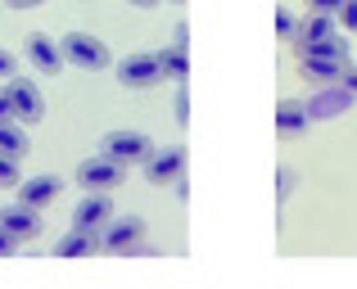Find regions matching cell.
Instances as JSON below:
<instances>
[{
  "label": "cell",
  "mask_w": 357,
  "mask_h": 289,
  "mask_svg": "<svg viewBox=\"0 0 357 289\" xmlns=\"http://www.w3.org/2000/svg\"><path fill=\"white\" fill-rule=\"evenodd\" d=\"M114 217V194H82L77 208H73V231H86V235H100Z\"/></svg>",
  "instance_id": "obj_9"
},
{
  "label": "cell",
  "mask_w": 357,
  "mask_h": 289,
  "mask_svg": "<svg viewBox=\"0 0 357 289\" xmlns=\"http://www.w3.org/2000/svg\"><path fill=\"white\" fill-rule=\"evenodd\" d=\"M59 54H63V63H73V68H86V72L109 68V45L100 41V36H91V32H68V36H59Z\"/></svg>",
  "instance_id": "obj_2"
},
{
  "label": "cell",
  "mask_w": 357,
  "mask_h": 289,
  "mask_svg": "<svg viewBox=\"0 0 357 289\" xmlns=\"http://www.w3.org/2000/svg\"><path fill=\"white\" fill-rule=\"evenodd\" d=\"M140 167H145V181L149 185H172V181H181V176H185V149L181 145H163V149H158L154 145V154H149Z\"/></svg>",
  "instance_id": "obj_7"
},
{
  "label": "cell",
  "mask_w": 357,
  "mask_h": 289,
  "mask_svg": "<svg viewBox=\"0 0 357 289\" xmlns=\"http://www.w3.org/2000/svg\"><path fill=\"white\" fill-rule=\"evenodd\" d=\"M14 249H18V244L5 235V231H0V258H14Z\"/></svg>",
  "instance_id": "obj_28"
},
{
  "label": "cell",
  "mask_w": 357,
  "mask_h": 289,
  "mask_svg": "<svg viewBox=\"0 0 357 289\" xmlns=\"http://www.w3.org/2000/svg\"><path fill=\"white\" fill-rule=\"evenodd\" d=\"M303 5H307V14H326V18H335L344 0H303Z\"/></svg>",
  "instance_id": "obj_21"
},
{
  "label": "cell",
  "mask_w": 357,
  "mask_h": 289,
  "mask_svg": "<svg viewBox=\"0 0 357 289\" xmlns=\"http://www.w3.org/2000/svg\"><path fill=\"white\" fill-rule=\"evenodd\" d=\"M18 181H23V176H18V163L0 154V185H18Z\"/></svg>",
  "instance_id": "obj_22"
},
{
  "label": "cell",
  "mask_w": 357,
  "mask_h": 289,
  "mask_svg": "<svg viewBox=\"0 0 357 289\" xmlns=\"http://www.w3.org/2000/svg\"><path fill=\"white\" fill-rule=\"evenodd\" d=\"M335 27H344L349 36H357V0H344L340 14H335Z\"/></svg>",
  "instance_id": "obj_20"
},
{
  "label": "cell",
  "mask_w": 357,
  "mask_h": 289,
  "mask_svg": "<svg viewBox=\"0 0 357 289\" xmlns=\"http://www.w3.org/2000/svg\"><path fill=\"white\" fill-rule=\"evenodd\" d=\"M127 5H140V9H154L158 0H127Z\"/></svg>",
  "instance_id": "obj_30"
},
{
  "label": "cell",
  "mask_w": 357,
  "mask_h": 289,
  "mask_svg": "<svg viewBox=\"0 0 357 289\" xmlns=\"http://www.w3.org/2000/svg\"><path fill=\"white\" fill-rule=\"evenodd\" d=\"M172 5H181V0H172Z\"/></svg>",
  "instance_id": "obj_31"
},
{
  "label": "cell",
  "mask_w": 357,
  "mask_h": 289,
  "mask_svg": "<svg viewBox=\"0 0 357 289\" xmlns=\"http://www.w3.org/2000/svg\"><path fill=\"white\" fill-rule=\"evenodd\" d=\"M0 91H5V100H9V109H14V123L18 127H36L45 118V100H41V91H36L32 77H9Z\"/></svg>",
  "instance_id": "obj_3"
},
{
  "label": "cell",
  "mask_w": 357,
  "mask_h": 289,
  "mask_svg": "<svg viewBox=\"0 0 357 289\" xmlns=\"http://www.w3.org/2000/svg\"><path fill=\"white\" fill-rule=\"evenodd\" d=\"M9 9H32V5H45V0H5Z\"/></svg>",
  "instance_id": "obj_29"
},
{
  "label": "cell",
  "mask_w": 357,
  "mask_h": 289,
  "mask_svg": "<svg viewBox=\"0 0 357 289\" xmlns=\"http://www.w3.org/2000/svg\"><path fill=\"white\" fill-rule=\"evenodd\" d=\"M185 45H190V27L176 23L172 45L154 50L158 54V68H163V81H181V86H185V77H190V54H185Z\"/></svg>",
  "instance_id": "obj_8"
},
{
  "label": "cell",
  "mask_w": 357,
  "mask_h": 289,
  "mask_svg": "<svg viewBox=\"0 0 357 289\" xmlns=\"http://www.w3.org/2000/svg\"><path fill=\"white\" fill-rule=\"evenodd\" d=\"M118 81L127 91H149L163 81V68H158V54L154 50H136L127 59H118Z\"/></svg>",
  "instance_id": "obj_5"
},
{
  "label": "cell",
  "mask_w": 357,
  "mask_h": 289,
  "mask_svg": "<svg viewBox=\"0 0 357 289\" xmlns=\"http://www.w3.org/2000/svg\"><path fill=\"white\" fill-rule=\"evenodd\" d=\"M23 54H27V63H32L36 72H45V77H54V72L63 68L59 41H54V36H45V32H27L23 36Z\"/></svg>",
  "instance_id": "obj_11"
},
{
  "label": "cell",
  "mask_w": 357,
  "mask_h": 289,
  "mask_svg": "<svg viewBox=\"0 0 357 289\" xmlns=\"http://www.w3.org/2000/svg\"><path fill=\"white\" fill-rule=\"evenodd\" d=\"M27 149H32V141H27V127H18V123H5V127H0V154H5V158H14V163H18Z\"/></svg>",
  "instance_id": "obj_18"
},
{
  "label": "cell",
  "mask_w": 357,
  "mask_h": 289,
  "mask_svg": "<svg viewBox=\"0 0 357 289\" xmlns=\"http://www.w3.org/2000/svg\"><path fill=\"white\" fill-rule=\"evenodd\" d=\"M340 86H344V91H349V95L357 100V68H353V63H349V68H344V77H340Z\"/></svg>",
  "instance_id": "obj_26"
},
{
  "label": "cell",
  "mask_w": 357,
  "mask_h": 289,
  "mask_svg": "<svg viewBox=\"0 0 357 289\" xmlns=\"http://www.w3.org/2000/svg\"><path fill=\"white\" fill-rule=\"evenodd\" d=\"M276 36H280V41H294V36H298V18L289 14L285 5L276 9Z\"/></svg>",
  "instance_id": "obj_19"
},
{
  "label": "cell",
  "mask_w": 357,
  "mask_h": 289,
  "mask_svg": "<svg viewBox=\"0 0 357 289\" xmlns=\"http://www.w3.org/2000/svg\"><path fill=\"white\" fill-rule=\"evenodd\" d=\"M0 77H18V59H14V54H9V50H0Z\"/></svg>",
  "instance_id": "obj_24"
},
{
  "label": "cell",
  "mask_w": 357,
  "mask_h": 289,
  "mask_svg": "<svg viewBox=\"0 0 357 289\" xmlns=\"http://www.w3.org/2000/svg\"><path fill=\"white\" fill-rule=\"evenodd\" d=\"M59 190H63V181L50 176V172H45V176H27V181H18V203L41 212L50 199H59Z\"/></svg>",
  "instance_id": "obj_13"
},
{
  "label": "cell",
  "mask_w": 357,
  "mask_h": 289,
  "mask_svg": "<svg viewBox=\"0 0 357 289\" xmlns=\"http://www.w3.org/2000/svg\"><path fill=\"white\" fill-rule=\"evenodd\" d=\"M0 231H5L14 244L36 240V235H41V212H36V208H23V203H0Z\"/></svg>",
  "instance_id": "obj_10"
},
{
  "label": "cell",
  "mask_w": 357,
  "mask_h": 289,
  "mask_svg": "<svg viewBox=\"0 0 357 289\" xmlns=\"http://www.w3.org/2000/svg\"><path fill=\"white\" fill-rule=\"evenodd\" d=\"M140 244H145V221L140 217H109V226L100 231V249H105V253L131 258Z\"/></svg>",
  "instance_id": "obj_4"
},
{
  "label": "cell",
  "mask_w": 357,
  "mask_h": 289,
  "mask_svg": "<svg viewBox=\"0 0 357 289\" xmlns=\"http://www.w3.org/2000/svg\"><path fill=\"white\" fill-rule=\"evenodd\" d=\"M276 132L280 136H303L307 132L303 100H280V104H276Z\"/></svg>",
  "instance_id": "obj_17"
},
{
  "label": "cell",
  "mask_w": 357,
  "mask_h": 289,
  "mask_svg": "<svg viewBox=\"0 0 357 289\" xmlns=\"http://www.w3.org/2000/svg\"><path fill=\"white\" fill-rule=\"evenodd\" d=\"M353 104H357V100L340 86V81H335V86H317L312 95L303 100V114H307V123H331V118L349 114Z\"/></svg>",
  "instance_id": "obj_6"
},
{
  "label": "cell",
  "mask_w": 357,
  "mask_h": 289,
  "mask_svg": "<svg viewBox=\"0 0 357 289\" xmlns=\"http://www.w3.org/2000/svg\"><path fill=\"white\" fill-rule=\"evenodd\" d=\"M149 154H154V141H149L145 132H131V127H118V132H109L105 141H100V158H109V163H118V167L145 163Z\"/></svg>",
  "instance_id": "obj_1"
},
{
  "label": "cell",
  "mask_w": 357,
  "mask_h": 289,
  "mask_svg": "<svg viewBox=\"0 0 357 289\" xmlns=\"http://www.w3.org/2000/svg\"><path fill=\"white\" fill-rule=\"evenodd\" d=\"M176 123H181V127L190 123V100H185V86L176 91Z\"/></svg>",
  "instance_id": "obj_25"
},
{
  "label": "cell",
  "mask_w": 357,
  "mask_h": 289,
  "mask_svg": "<svg viewBox=\"0 0 357 289\" xmlns=\"http://www.w3.org/2000/svg\"><path fill=\"white\" fill-rule=\"evenodd\" d=\"M96 249H100V235H86V231L68 226L59 235V244H54V258H68V263H73V258H91Z\"/></svg>",
  "instance_id": "obj_16"
},
{
  "label": "cell",
  "mask_w": 357,
  "mask_h": 289,
  "mask_svg": "<svg viewBox=\"0 0 357 289\" xmlns=\"http://www.w3.org/2000/svg\"><path fill=\"white\" fill-rule=\"evenodd\" d=\"M298 68H303V77H312L317 86H335V81L344 77V68H349V59H331V54H298Z\"/></svg>",
  "instance_id": "obj_14"
},
{
  "label": "cell",
  "mask_w": 357,
  "mask_h": 289,
  "mask_svg": "<svg viewBox=\"0 0 357 289\" xmlns=\"http://www.w3.org/2000/svg\"><path fill=\"white\" fill-rule=\"evenodd\" d=\"M294 181H298V176L289 172V167H280V172H276V199H289V190H294Z\"/></svg>",
  "instance_id": "obj_23"
},
{
  "label": "cell",
  "mask_w": 357,
  "mask_h": 289,
  "mask_svg": "<svg viewBox=\"0 0 357 289\" xmlns=\"http://www.w3.org/2000/svg\"><path fill=\"white\" fill-rule=\"evenodd\" d=\"M77 185H86V194H109L114 185H122V167L96 154L86 163H77Z\"/></svg>",
  "instance_id": "obj_12"
},
{
  "label": "cell",
  "mask_w": 357,
  "mask_h": 289,
  "mask_svg": "<svg viewBox=\"0 0 357 289\" xmlns=\"http://www.w3.org/2000/svg\"><path fill=\"white\" fill-rule=\"evenodd\" d=\"M335 32H340V27H335V18H326V14H307L303 23H298V36H294V50L303 54V50H312V45L331 41Z\"/></svg>",
  "instance_id": "obj_15"
},
{
  "label": "cell",
  "mask_w": 357,
  "mask_h": 289,
  "mask_svg": "<svg viewBox=\"0 0 357 289\" xmlns=\"http://www.w3.org/2000/svg\"><path fill=\"white\" fill-rule=\"evenodd\" d=\"M5 123H14V109H9V100H5V91H0V127Z\"/></svg>",
  "instance_id": "obj_27"
}]
</instances>
